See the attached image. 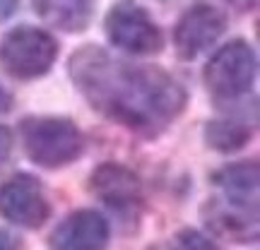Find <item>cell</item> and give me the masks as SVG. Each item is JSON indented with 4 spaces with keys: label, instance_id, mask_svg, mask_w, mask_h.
Here are the masks:
<instances>
[{
    "label": "cell",
    "instance_id": "7a4b0ae2",
    "mask_svg": "<svg viewBox=\"0 0 260 250\" xmlns=\"http://www.w3.org/2000/svg\"><path fill=\"white\" fill-rule=\"evenodd\" d=\"M22 145L27 157L44 168H60L80 157L82 135L68 118H27L22 123Z\"/></svg>",
    "mask_w": 260,
    "mask_h": 250
},
{
    "label": "cell",
    "instance_id": "277c9868",
    "mask_svg": "<svg viewBox=\"0 0 260 250\" xmlns=\"http://www.w3.org/2000/svg\"><path fill=\"white\" fill-rule=\"evenodd\" d=\"M106 37L116 48L133 56H152L164 48V34L149 12L135 0H118L104 19Z\"/></svg>",
    "mask_w": 260,
    "mask_h": 250
},
{
    "label": "cell",
    "instance_id": "52a82bcc",
    "mask_svg": "<svg viewBox=\"0 0 260 250\" xmlns=\"http://www.w3.org/2000/svg\"><path fill=\"white\" fill-rule=\"evenodd\" d=\"M224 29H226V17L222 10L205 3H195L193 8H188L181 15L174 29V48L178 58L183 60L198 58L219 41Z\"/></svg>",
    "mask_w": 260,
    "mask_h": 250
},
{
    "label": "cell",
    "instance_id": "ac0fdd59",
    "mask_svg": "<svg viewBox=\"0 0 260 250\" xmlns=\"http://www.w3.org/2000/svg\"><path fill=\"white\" fill-rule=\"evenodd\" d=\"M10 106H12V96H10V94L0 87V113L10 111Z\"/></svg>",
    "mask_w": 260,
    "mask_h": 250
},
{
    "label": "cell",
    "instance_id": "8fae6325",
    "mask_svg": "<svg viewBox=\"0 0 260 250\" xmlns=\"http://www.w3.org/2000/svg\"><path fill=\"white\" fill-rule=\"evenodd\" d=\"M258 164L255 161H241L222 168L214 173V186L219 188V197L226 202L241 204L258 209Z\"/></svg>",
    "mask_w": 260,
    "mask_h": 250
},
{
    "label": "cell",
    "instance_id": "30bf717a",
    "mask_svg": "<svg viewBox=\"0 0 260 250\" xmlns=\"http://www.w3.org/2000/svg\"><path fill=\"white\" fill-rule=\"evenodd\" d=\"M89 188L102 202H106L118 212L133 209L142 200L138 176L130 168L121 166V164H111V161L94 168V173L89 176Z\"/></svg>",
    "mask_w": 260,
    "mask_h": 250
},
{
    "label": "cell",
    "instance_id": "e0dca14e",
    "mask_svg": "<svg viewBox=\"0 0 260 250\" xmlns=\"http://www.w3.org/2000/svg\"><path fill=\"white\" fill-rule=\"evenodd\" d=\"M222 3L232 5V8H236V10H251L258 0H222Z\"/></svg>",
    "mask_w": 260,
    "mask_h": 250
},
{
    "label": "cell",
    "instance_id": "6da1fadb",
    "mask_svg": "<svg viewBox=\"0 0 260 250\" xmlns=\"http://www.w3.org/2000/svg\"><path fill=\"white\" fill-rule=\"evenodd\" d=\"M70 77L92 109L147 135L176 121L188 99L169 73L116 60L99 46H82L70 58Z\"/></svg>",
    "mask_w": 260,
    "mask_h": 250
},
{
    "label": "cell",
    "instance_id": "ba28073f",
    "mask_svg": "<svg viewBox=\"0 0 260 250\" xmlns=\"http://www.w3.org/2000/svg\"><path fill=\"white\" fill-rule=\"evenodd\" d=\"M109 222L94 209H77L68 214L51 233L53 250H106L109 245Z\"/></svg>",
    "mask_w": 260,
    "mask_h": 250
},
{
    "label": "cell",
    "instance_id": "9c48e42d",
    "mask_svg": "<svg viewBox=\"0 0 260 250\" xmlns=\"http://www.w3.org/2000/svg\"><path fill=\"white\" fill-rule=\"evenodd\" d=\"M203 217L205 224L226 241L253 243L258 238V209L226 202L222 197H212L203 207Z\"/></svg>",
    "mask_w": 260,
    "mask_h": 250
},
{
    "label": "cell",
    "instance_id": "7c38bea8",
    "mask_svg": "<svg viewBox=\"0 0 260 250\" xmlns=\"http://www.w3.org/2000/svg\"><path fill=\"white\" fill-rule=\"evenodd\" d=\"M37 15L48 27L80 34L94 17V0H31Z\"/></svg>",
    "mask_w": 260,
    "mask_h": 250
},
{
    "label": "cell",
    "instance_id": "5bb4252c",
    "mask_svg": "<svg viewBox=\"0 0 260 250\" xmlns=\"http://www.w3.org/2000/svg\"><path fill=\"white\" fill-rule=\"evenodd\" d=\"M149 250H222V248L214 241H210L207 236H203L200 231L183 229V231H178L174 238L159 243V245H154V248H149Z\"/></svg>",
    "mask_w": 260,
    "mask_h": 250
},
{
    "label": "cell",
    "instance_id": "d6986e66",
    "mask_svg": "<svg viewBox=\"0 0 260 250\" xmlns=\"http://www.w3.org/2000/svg\"><path fill=\"white\" fill-rule=\"evenodd\" d=\"M15 3L17 0H0V19L8 17L10 12H12V8H15Z\"/></svg>",
    "mask_w": 260,
    "mask_h": 250
},
{
    "label": "cell",
    "instance_id": "4fadbf2b",
    "mask_svg": "<svg viewBox=\"0 0 260 250\" xmlns=\"http://www.w3.org/2000/svg\"><path fill=\"white\" fill-rule=\"evenodd\" d=\"M205 139L210 147L219 152H236L251 139V125L243 121L224 118V121H212L205 128Z\"/></svg>",
    "mask_w": 260,
    "mask_h": 250
},
{
    "label": "cell",
    "instance_id": "3957f363",
    "mask_svg": "<svg viewBox=\"0 0 260 250\" xmlns=\"http://www.w3.org/2000/svg\"><path fill=\"white\" fill-rule=\"evenodd\" d=\"M58 58V41L37 27L10 29L0 39V67L17 80H37L51 70Z\"/></svg>",
    "mask_w": 260,
    "mask_h": 250
},
{
    "label": "cell",
    "instance_id": "9a60e30c",
    "mask_svg": "<svg viewBox=\"0 0 260 250\" xmlns=\"http://www.w3.org/2000/svg\"><path fill=\"white\" fill-rule=\"evenodd\" d=\"M10 154H12V132L10 128L0 125V171L8 166Z\"/></svg>",
    "mask_w": 260,
    "mask_h": 250
},
{
    "label": "cell",
    "instance_id": "5b68a950",
    "mask_svg": "<svg viewBox=\"0 0 260 250\" xmlns=\"http://www.w3.org/2000/svg\"><path fill=\"white\" fill-rule=\"evenodd\" d=\"M255 70H258V60L253 48L246 41L236 39L219 48L210 58V63L205 65V84L217 99L232 101L251 89Z\"/></svg>",
    "mask_w": 260,
    "mask_h": 250
},
{
    "label": "cell",
    "instance_id": "2e32d148",
    "mask_svg": "<svg viewBox=\"0 0 260 250\" xmlns=\"http://www.w3.org/2000/svg\"><path fill=\"white\" fill-rule=\"evenodd\" d=\"M17 248H19L17 238H15L10 231L0 229V250H17Z\"/></svg>",
    "mask_w": 260,
    "mask_h": 250
},
{
    "label": "cell",
    "instance_id": "8992f818",
    "mask_svg": "<svg viewBox=\"0 0 260 250\" xmlns=\"http://www.w3.org/2000/svg\"><path fill=\"white\" fill-rule=\"evenodd\" d=\"M0 217L22 229H39L51 217V204L37 178L17 173L0 186Z\"/></svg>",
    "mask_w": 260,
    "mask_h": 250
}]
</instances>
